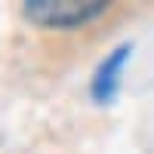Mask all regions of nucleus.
I'll return each mask as SVG.
<instances>
[{"mask_svg":"<svg viewBox=\"0 0 154 154\" xmlns=\"http://www.w3.org/2000/svg\"><path fill=\"white\" fill-rule=\"evenodd\" d=\"M130 53H133V43H117L111 53L99 62V68L93 74V83H89V93L99 105H111L120 93V77H123V68L130 62Z\"/></svg>","mask_w":154,"mask_h":154,"instance_id":"obj_2","label":"nucleus"},{"mask_svg":"<svg viewBox=\"0 0 154 154\" xmlns=\"http://www.w3.org/2000/svg\"><path fill=\"white\" fill-rule=\"evenodd\" d=\"M108 9L105 0H25V19L40 28H80Z\"/></svg>","mask_w":154,"mask_h":154,"instance_id":"obj_1","label":"nucleus"}]
</instances>
